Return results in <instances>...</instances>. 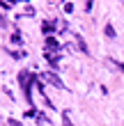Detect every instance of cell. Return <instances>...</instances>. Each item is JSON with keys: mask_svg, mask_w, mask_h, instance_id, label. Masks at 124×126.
<instances>
[{"mask_svg": "<svg viewBox=\"0 0 124 126\" xmlns=\"http://www.w3.org/2000/svg\"><path fill=\"white\" fill-rule=\"evenodd\" d=\"M18 78H21V87H23V94H25L28 103H32V96H30V87H32V83H35L32 73H30V71H21Z\"/></svg>", "mask_w": 124, "mask_h": 126, "instance_id": "obj_1", "label": "cell"}, {"mask_svg": "<svg viewBox=\"0 0 124 126\" xmlns=\"http://www.w3.org/2000/svg\"><path fill=\"white\" fill-rule=\"evenodd\" d=\"M104 32H106L108 39H115V28H113V25H106V28H104Z\"/></svg>", "mask_w": 124, "mask_h": 126, "instance_id": "obj_2", "label": "cell"}, {"mask_svg": "<svg viewBox=\"0 0 124 126\" xmlns=\"http://www.w3.org/2000/svg\"><path fill=\"white\" fill-rule=\"evenodd\" d=\"M44 78H48V80H51V83H53V85H57V87H64V85L60 83V80H57V78L53 76V73H48V76H44Z\"/></svg>", "mask_w": 124, "mask_h": 126, "instance_id": "obj_3", "label": "cell"}, {"mask_svg": "<svg viewBox=\"0 0 124 126\" xmlns=\"http://www.w3.org/2000/svg\"><path fill=\"white\" fill-rule=\"evenodd\" d=\"M53 30H55L53 23H44V32H53Z\"/></svg>", "mask_w": 124, "mask_h": 126, "instance_id": "obj_4", "label": "cell"}, {"mask_svg": "<svg viewBox=\"0 0 124 126\" xmlns=\"http://www.w3.org/2000/svg\"><path fill=\"white\" fill-rule=\"evenodd\" d=\"M46 44H48V48H55V46H57V41L53 39V37H48V39H46Z\"/></svg>", "mask_w": 124, "mask_h": 126, "instance_id": "obj_5", "label": "cell"}, {"mask_svg": "<svg viewBox=\"0 0 124 126\" xmlns=\"http://www.w3.org/2000/svg\"><path fill=\"white\" fill-rule=\"evenodd\" d=\"M62 122H64V126H71V122H69V117H67V115H62Z\"/></svg>", "mask_w": 124, "mask_h": 126, "instance_id": "obj_6", "label": "cell"}, {"mask_svg": "<svg viewBox=\"0 0 124 126\" xmlns=\"http://www.w3.org/2000/svg\"><path fill=\"white\" fill-rule=\"evenodd\" d=\"M122 5H124V0H122Z\"/></svg>", "mask_w": 124, "mask_h": 126, "instance_id": "obj_7", "label": "cell"}]
</instances>
